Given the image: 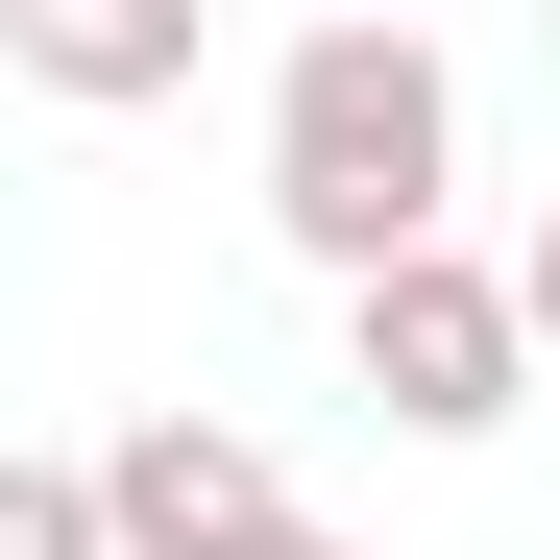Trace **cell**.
Wrapping results in <instances>:
<instances>
[{
  "label": "cell",
  "instance_id": "cell-6",
  "mask_svg": "<svg viewBox=\"0 0 560 560\" xmlns=\"http://www.w3.org/2000/svg\"><path fill=\"white\" fill-rule=\"evenodd\" d=\"M512 293H536V365H560V196H536V244H512Z\"/></svg>",
  "mask_w": 560,
  "mask_h": 560
},
{
  "label": "cell",
  "instance_id": "cell-4",
  "mask_svg": "<svg viewBox=\"0 0 560 560\" xmlns=\"http://www.w3.org/2000/svg\"><path fill=\"white\" fill-rule=\"evenodd\" d=\"M0 73H25V98H171L196 25H171V0H0Z\"/></svg>",
  "mask_w": 560,
  "mask_h": 560
},
{
  "label": "cell",
  "instance_id": "cell-5",
  "mask_svg": "<svg viewBox=\"0 0 560 560\" xmlns=\"http://www.w3.org/2000/svg\"><path fill=\"white\" fill-rule=\"evenodd\" d=\"M0 560H122V512H98V463H0Z\"/></svg>",
  "mask_w": 560,
  "mask_h": 560
},
{
  "label": "cell",
  "instance_id": "cell-1",
  "mask_svg": "<svg viewBox=\"0 0 560 560\" xmlns=\"http://www.w3.org/2000/svg\"><path fill=\"white\" fill-rule=\"evenodd\" d=\"M268 220L341 293L463 244V73H439V25H293L268 49Z\"/></svg>",
  "mask_w": 560,
  "mask_h": 560
},
{
  "label": "cell",
  "instance_id": "cell-7",
  "mask_svg": "<svg viewBox=\"0 0 560 560\" xmlns=\"http://www.w3.org/2000/svg\"><path fill=\"white\" fill-rule=\"evenodd\" d=\"M268 560H341V536H317V512H293V536H268Z\"/></svg>",
  "mask_w": 560,
  "mask_h": 560
},
{
  "label": "cell",
  "instance_id": "cell-3",
  "mask_svg": "<svg viewBox=\"0 0 560 560\" xmlns=\"http://www.w3.org/2000/svg\"><path fill=\"white\" fill-rule=\"evenodd\" d=\"M98 512H122V560H268L293 536V488H268L244 415H122L98 439Z\"/></svg>",
  "mask_w": 560,
  "mask_h": 560
},
{
  "label": "cell",
  "instance_id": "cell-2",
  "mask_svg": "<svg viewBox=\"0 0 560 560\" xmlns=\"http://www.w3.org/2000/svg\"><path fill=\"white\" fill-rule=\"evenodd\" d=\"M341 390L390 415V439H512V390H536V293L512 268H390V293H341Z\"/></svg>",
  "mask_w": 560,
  "mask_h": 560
}]
</instances>
